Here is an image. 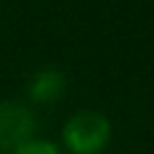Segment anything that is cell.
<instances>
[{"mask_svg": "<svg viewBox=\"0 0 154 154\" xmlns=\"http://www.w3.org/2000/svg\"><path fill=\"white\" fill-rule=\"evenodd\" d=\"M113 126L98 110H77L62 128V141L72 154H100L110 141Z\"/></svg>", "mask_w": 154, "mask_h": 154, "instance_id": "6da1fadb", "label": "cell"}, {"mask_svg": "<svg viewBox=\"0 0 154 154\" xmlns=\"http://www.w3.org/2000/svg\"><path fill=\"white\" fill-rule=\"evenodd\" d=\"M13 154H62V149L57 144L46 141V139H31L23 146H18Z\"/></svg>", "mask_w": 154, "mask_h": 154, "instance_id": "277c9868", "label": "cell"}, {"mask_svg": "<svg viewBox=\"0 0 154 154\" xmlns=\"http://www.w3.org/2000/svg\"><path fill=\"white\" fill-rule=\"evenodd\" d=\"M67 90V80L64 75H62L59 69H41L33 75V80L28 82V95H31V100H36V103H57V100L64 95Z\"/></svg>", "mask_w": 154, "mask_h": 154, "instance_id": "3957f363", "label": "cell"}, {"mask_svg": "<svg viewBox=\"0 0 154 154\" xmlns=\"http://www.w3.org/2000/svg\"><path fill=\"white\" fill-rule=\"evenodd\" d=\"M36 113L21 100H0V152L13 154L36 139Z\"/></svg>", "mask_w": 154, "mask_h": 154, "instance_id": "7a4b0ae2", "label": "cell"}]
</instances>
